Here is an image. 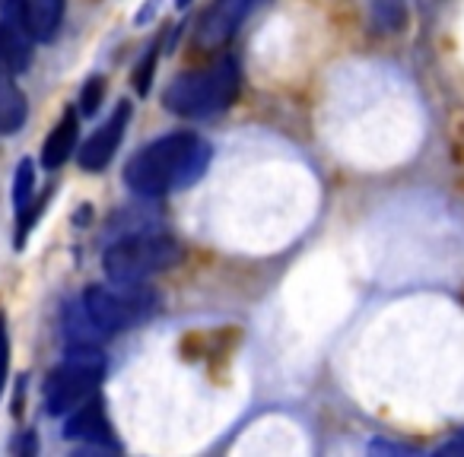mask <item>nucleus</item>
I'll list each match as a JSON object with an SVG mask.
<instances>
[{
  "label": "nucleus",
  "mask_w": 464,
  "mask_h": 457,
  "mask_svg": "<svg viewBox=\"0 0 464 457\" xmlns=\"http://www.w3.org/2000/svg\"><path fill=\"white\" fill-rule=\"evenodd\" d=\"M156 58H160V42H153V45L147 48V54H143V61L134 67L137 96H147V92H150V83H153V73H156Z\"/></svg>",
  "instance_id": "2eb2a0df"
},
{
  "label": "nucleus",
  "mask_w": 464,
  "mask_h": 457,
  "mask_svg": "<svg viewBox=\"0 0 464 457\" xmlns=\"http://www.w3.org/2000/svg\"><path fill=\"white\" fill-rule=\"evenodd\" d=\"M64 20V0H20L16 26L33 42H52Z\"/></svg>",
  "instance_id": "1a4fd4ad"
},
{
  "label": "nucleus",
  "mask_w": 464,
  "mask_h": 457,
  "mask_svg": "<svg viewBox=\"0 0 464 457\" xmlns=\"http://www.w3.org/2000/svg\"><path fill=\"white\" fill-rule=\"evenodd\" d=\"M29 105L10 73H0V134H16L26 124Z\"/></svg>",
  "instance_id": "f8f14e48"
},
{
  "label": "nucleus",
  "mask_w": 464,
  "mask_h": 457,
  "mask_svg": "<svg viewBox=\"0 0 464 457\" xmlns=\"http://www.w3.org/2000/svg\"><path fill=\"white\" fill-rule=\"evenodd\" d=\"M33 64V39L16 23H0V73L16 77Z\"/></svg>",
  "instance_id": "9b49d317"
},
{
  "label": "nucleus",
  "mask_w": 464,
  "mask_h": 457,
  "mask_svg": "<svg viewBox=\"0 0 464 457\" xmlns=\"http://www.w3.org/2000/svg\"><path fill=\"white\" fill-rule=\"evenodd\" d=\"M105 375V356L99 347H71L67 359L45 381V410L64 416L86 397H92Z\"/></svg>",
  "instance_id": "39448f33"
},
{
  "label": "nucleus",
  "mask_w": 464,
  "mask_h": 457,
  "mask_svg": "<svg viewBox=\"0 0 464 457\" xmlns=\"http://www.w3.org/2000/svg\"><path fill=\"white\" fill-rule=\"evenodd\" d=\"M64 438L67 442L99 444V448H115V435H111V423H109V416H105V404L96 394L67 413Z\"/></svg>",
  "instance_id": "6e6552de"
},
{
  "label": "nucleus",
  "mask_w": 464,
  "mask_h": 457,
  "mask_svg": "<svg viewBox=\"0 0 464 457\" xmlns=\"http://www.w3.org/2000/svg\"><path fill=\"white\" fill-rule=\"evenodd\" d=\"M111 286H90L83 292V311L96 330L102 337H115L124 334L134 324L147 321L156 309V292H150L147 286L140 283H115Z\"/></svg>",
  "instance_id": "20e7f679"
},
{
  "label": "nucleus",
  "mask_w": 464,
  "mask_h": 457,
  "mask_svg": "<svg viewBox=\"0 0 464 457\" xmlns=\"http://www.w3.org/2000/svg\"><path fill=\"white\" fill-rule=\"evenodd\" d=\"M242 86V71L236 58H219L204 71H191L175 77L162 92V105L172 115L188 118V121H200V118L223 115Z\"/></svg>",
  "instance_id": "f03ea898"
},
{
  "label": "nucleus",
  "mask_w": 464,
  "mask_h": 457,
  "mask_svg": "<svg viewBox=\"0 0 464 457\" xmlns=\"http://www.w3.org/2000/svg\"><path fill=\"white\" fill-rule=\"evenodd\" d=\"M128 121H130V102H121L109 115V121H105L102 128H96V134L80 147L77 162L83 172H102V168L109 166L111 156H115L118 147H121Z\"/></svg>",
  "instance_id": "0eeeda50"
},
{
  "label": "nucleus",
  "mask_w": 464,
  "mask_h": 457,
  "mask_svg": "<svg viewBox=\"0 0 464 457\" xmlns=\"http://www.w3.org/2000/svg\"><path fill=\"white\" fill-rule=\"evenodd\" d=\"M185 258V248L162 233H137L115 242L105 252L102 271L111 283H143L153 273L172 271Z\"/></svg>",
  "instance_id": "7ed1b4c3"
},
{
  "label": "nucleus",
  "mask_w": 464,
  "mask_h": 457,
  "mask_svg": "<svg viewBox=\"0 0 464 457\" xmlns=\"http://www.w3.org/2000/svg\"><path fill=\"white\" fill-rule=\"evenodd\" d=\"M372 451H388V454H411V448H404V444H394V442H372Z\"/></svg>",
  "instance_id": "6ab92c4d"
},
{
  "label": "nucleus",
  "mask_w": 464,
  "mask_h": 457,
  "mask_svg": "<svg viewBox=\"0 0 464 457\" xmlns=\"http://www.w3.org/2000/svg\"><path fill=\"white\" fill-rule=\"evenodd\" d=\"M210 143L191 130H175L160 140L147 143L124 166V185L137 197H166L172 191L198 185L210 166Z\"/></svg>",
  "instance_id": "f257e3e1"
},
{
  "label": "nucleus",
  "mask_w": 464,
  "mask_h": 457,
  "mask_svg": "<svg viewBox=\"0 0 464 457\" xmlns=\"http://www.w3.org/2000/svg\"><path fill=\"white\" fill-rule=\"evenodd\" d=\"M372 23L382 33H404L407 26L404 0H372Z\"/></svg>",
  "instance_id": "4468645a"
},
{
  "label": "nucleus",
  "mask_w": 464,
  "mask_h": 457,
  "mask_svg": "<svg viewBox=\"0 0 464 457\" xmlns=\"http://www.w3.org/2000/svg\"><path fill=\"white\" fill-rule=\"evenodd\" d=\"M10 375V330H7V315L0 311V394L7 387Z\"/></svg>",
  "instance_id": "f3484780"
},
{
  "label": "nucleus",
  "mask_w": 464,
  "mask_h": 457,
  "mask_svg": "<svg viewBox=\"0 0 464 457\" xmlns=\"http://www.w3.org/2000/svg\"><path fill=\"white\" fill-rule=\"evenodd\" d=\"M175 4H179V7H188V4H191V0H175Z\"/></svg>",
  "instance_id": "412c9836"
},
{
  "label": "nucleus",
  "mask_w": 464,
  "mask_h": 457,
  "mask_svg": "<svg viewBox=\"0 0 464 457\" xmlns=\"http://www.w3.org/2000/svg\"><path fill=\"white\" fill-rule=\"evenodd\" d=\"M77 137H80V115L73 109H67L61 115V121L54 124L52 134L45 137V143H42V166L48 172L64 166L73 156V149H77Z\"/></svg>",
  "instance_id": "9d476101"
},
{
  "label": "nucleus",
  "mask_w": 464,
  "mask_h": 457,
  "mask_svg": "<svg viewBox=\"0 0 464 457\" xmlns=\"http://www.w3.org/2000/svg\"><path fill=\"white\" fill-rule=\"evenodd\" d=\"M439 454H464V432H458L449 444H442V448H439Z\"/></svg>",
  "instance_id": "a211bd4d"
},
{
  "label": "nucleus",
  "mask_w": 464,
  "mask_h": 457,
  "mask_svg": "<svg viewBox=\"0 0 464 457\" xmlns=\"http://www.w3.org/2000/svg\"><path fill=\"white\" fill-rule=\"evenodd\" d=\"M0 10H4V20L16 23V14H20V0H0Z\"/></svg>",
  "instance_id": "aec40b11"
},
{
  "label": "nucleus",
  "mask_w": 464,
  "mask_h": 457,
  "mask_svg": "<svg viewBox=\"0 0 464 457\" xmlns=\"http://www.w3.org/2000/svg\"><path fill=\"white\" fill-rule=\"evenodd\" d=\"M255 0H213L207 14L200 16L198 33H194V48L198 52H219L239 33L242 20L252 10Z\"/></svg>",
  "instance_id": "423d86ee"
},
{
  "label": "nucleus",
  "mask_w": 464,
  "mask_h": 457,
  "mask_svg": "<svg viewBox=\"0 0 464 457\" xmlns=\"http://www.w3.org/2000/svg\"><path fill=\"white\" fill-rule=\"evenodd\" d=\"M102 96H105V80L102 77H90L80 90V115L92 118L102 105Z\"/></svg>",
  "instance_id": "dca6fc26"
},
{
  "label": "nucleus",
  "mask_w": 464,
  "mask_h": 457,
  "mask_svg": "<svg viewBox=\"0 0 464 457\" xmlns=\"http://www.w3.org/2000/svg\"><path fill=\"white\" fill-rule=\"evenodd\" d=\"M33 191H35V166L33 159H23L16 166V175H14V210H16V219L26 216L33 210Z\"/></svg>",
  "instance_id": "ddd939ff"
}]
</instances>
